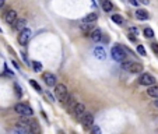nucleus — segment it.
Returning <instances> with one entry per match:
<instances>
[{
    "label": "nucleus",
    "mask_w": 158,
    "mask_h": 134,
    "mask_svg": "<svg viewBox=\"0 0 158 134\" xmlns=\"http://www.w3.org/2000/svg\"><path fill=\"white\" fill-rule=\"evenodd\" d=\"M101 6H102V10L106 13H111L113 10V4L111 3V0H101Z\"/></svg>",
    "instance_id": "obj_12"
},
{
    "label": "nucleus",
    "mask_w": 158,
    "mask_h": 134,
    "mask_svg": "<svg viewBox=\"0 0 158 134\" xmlns=\"http://www.w3.org/2000/svg\"><path fill=\"white\" fill-rule=\"evenodd\" d=\"M139 84H140V85H144V87H151L155 84V78H154L151 74H148V73H143V74L139 77Z\"/></svg>",
    "instance_id": "obj_5"
},
{
    "label": "nucleus",
    "mask_w": 158,
    "mask_h": 134,
    "mask_svg": "<svg viewBox=\"0 0 158 134\" xmlns=\"http://www.w3.org/2000/svg\"><path fill=\"white\" fill-rule=\"evenodd\" d=\"M14 131H16L17 134H30V131L27 129H24V127H21V126H17L16 129H14Z\"/></svg>",
    "instance_id": "obj_24"
},
{
    "label": "nucleus",
    "mask_w": 158,
    "mask_h": 134,
    "mask_svg": "<svg viewBox=\"0 0 158 134\" xmlns=\"http://www.w3.org/2000/svg\"><path fill=\"white\" fill-rule=\"evenodd\" d=\"M144 37L146 38H153L154 37V31L151 29V28H146V29H144Z\"/></svg>",
    "instance_id": "obj_25"
},
{
    "label": "nucleus",
    "mask_w": 158,
    "mask_h": 134,
    "mask_svg": "<svg viewBox=\"0 0 158 134\" xmlns=\"http://www.w3.org/2000/svg\"><path fill=\"white\" fill-rule=\"evenodd\" d=\"M14 110H16L18 115H21L22 118H31L32 115H34V110H32V107L30 105H27V103H17L16 106H14Z\"/></svg>",
    "instance_id": "obj_2"
},
{
    "label": "nucleus",
    "mask_w": 158,
    "mask_h": 134,
    "mask_svg": "<svg viewBox=\"0 0 158 134\" xmlns=\"http://www.w3.org/2000/svg\"><path fill=\"white\" fill-rule=\"evenodd\" d=\"M132 64H133V62H130V60H123V62H122V64H120V67L123 70H130Z\"/></svg>",
    "instance_id": "obj_23"
},
{
    "label": "nucleus",
    "mask_w": 158,
    "mask_h": 134,
    "mask_svg": "<svg viewBox=\"0 0 158 134\" xmlns=\"http://www.w3.org/2000/svg\"><path fill=\"white\" fill-rule=\"evenodd\" d=\"M154 105H155V106L158 107V99H157V101H154Z\"/></svg>",
    "instance_id": "obj_35"
},
{
    "label": "nucleus",
    "mask_w": 158,
    "mask_h": 134,
    "mask_svg": "<svg viewBox=\"0 0 158 134\" xmlns=\"http://www.w3.org/2000/svg\"><path fill=\"white\" fill-rule=\"evenodd\" d=\"M45 98H48V99H49V102H55V98L52 97V95H51V94H49V92H45Z\"/></svg>",
    "instance_id": "obj_30"
},
{
    "label": "nucleus",
    "mask_w": 158,
    "mask_h": 134,
    "mask_svg": "<svg viewBox=\"0 0 158 134\" xmlns=\"http://www.w3.org/2000/svg\"><path fill=\"white\" fill-rule=\"evenodd\" d=\"M90 134H101V129L98 126H92L91 127V133Z\"/></svg>",
    "instance_id": "obj_26"
},
{
    "label": "nucleus",
    "mask_w": 158,
    "mask_h": 134,
    "mask_svg": "<svg viewBox=\"0 0 158 134\" xmlns=\"http://www.w3.org/2000/svg\"><path fill=\"white\" fill-rule=\"evenodd\" d=\"M148 13L146 10H143V9H139V10H136V18L137 20H147L148 18Z\"/></svg>",
    "instance_id": "obj_16"
},
{
    "label": "nucleus",
    "mask_w": 158,
    "mask_h": 134,
    "mask_svg": "<svg viewBox=\"0 0 158 134\" xmlns=\"http://www.w3.org/2000/svg\"><path fill=\"white\" fill-rule=\"evenodd\" d=\"M91 39H92L94 42H100L101 39H102V31L98 29V28H95L94 31L91 32Z\"/></svg>",
    "instance_id": "obj_13"
},
{
    "label": "nucleus",
    "mask_w": 158,
    "mask_h": 134,
    "mask_svg": "<svg viewBox=\"0 0 158 134\" xmlns=\"http://www.w3.org/2000/svg\"><path fill=\"white\" fill-rule=\"evenodd\" d=\"M129 71H130V73H141L143 64H140V63H134V62H133V64H132V67H130Z\"/></svg>",
    "instance_id": "obj_17"
},
{
    "label": "nucleus",
    "mask_w": 158,
    "mask_h": 134,
    "mask_svg": "<svg viewBox=\"0 0 158 134\" xmlns=\"http://www.w3.org/2000/svg\"><path fill=\"white\" fill-rule=\"evenodd\" d=\"M55 95L58 98L59 102H64L69 99V91H67V87L64 85V84H58V85H55Z\"/></svg>",
    "instance_id": "obj_1"
},
{
    "label": "nucleus",
    "mask_w": 158,
    "mask_h": 134,
    "mask_svg": "<svg viewBox=\"0 0 158 134\" xmlns=\"http://www.w3.org/2000/svg\"><path fill=\"white\" fill-rule=\"evenodd\" d=\"M112 21L116 22L118 25H122V24L125 22V20H123V17L119 16V14H113V16H112Z\"/></svg>",
    "instance_id": "obj_20"
},
{
    "label": "nucleus",
    "mask_w": 158,
    "mask_h": 134,
    "mask_svg": "<svg viewBox=\"0 0 158 134\" xmlns=\"http://www.w3.org/2000/svg\"><path fill=\"white\" fill-rule=\"evenodd\" d=\"M111 54H112V59L116 60V62H123L125 57H126V53H125V50L122 46H113L111 50Z\"/></svg>",
    "instance_id": "obj_3"
},
{
    "label": "nucleus",
    "mask_w": 158,
    "mask_h": 134,
    "mask_svg": "<svg viewBox=\"0 0 158 134\" xmlns=\"http://www.w3.org/2000/svg\"><path fill=\"white\" fill-rule=\"evenodd\" d=\"M94 56L97 57L98 60H104L106 57V52L105 49L102 48V46H97V48L94 49Z\"/></svg>",
    "instance_id": "obj_10"
},
{
    "label": "nucleus",
    "mask_w": 158,
    "mask_h": 134,
    "mask_svg": "<svg viewBox=\"0 0 158 134\" xmlns=\"http://www.w3.org/2000/svg\"><path fill=\"white\" fill-rule=\"evenodd\" d=\"M97 18H98V16H97L95 13H91V14H88V16L85 17L83 22H90V24H94V22L97 21Z\"/></svg>",
    "instance_id": "obj_19"
},
{
    "label": "nucleus",
    "mask_w": 158,
    "mask_h": 134,
    "mask_svg": "<svg viewBox=\"0 0 158 134\" xmlns=\"http://www.w3.org/2000/svg\"><path fill=\"white\" fill-rule=\"evenodd\" d=\"M137 52L141 54V56H146V49H144L143 45H139V46H137Z\"/></svg>",
    "instance_id": "obj_27"
},
{
    "label": "nucleus",
    "mask_w": 158,
    "mask_h": 134,
    "mask_svg": "<svg viewBox=\"0 0 158 134\" xmlns=\"http://www.w3.org/2000/svg\"><path fill=\"white\" fill-rule=\"evenodd\" d=\"M151 49H153V52L154 53H157L158 54V43H151Z\"/></svg>",
    "instance_id": "obj_29"
},
{
    "label": "nucleus",
    "mask_w": 158,
    "mask_h": 134,
    "mask_svg": "<svg viewBox=\"0 0 158 134\" xmlns=\"http://www.w3.org/2000/svg\"><path fill=\"white\" fill-rule=\"evenodd\" d=\"M130 3H132L133 6H139V0H130Z\"/></svg>",
    "instance_id": "obj_32"
},
{
    "label": "nucleus",
    "mask_w": 158,
    "mask_h": 134,
    "mask_svg": "<svg viewBox=\"0 0 158 134\" xmlns=\"http://www.w3.org/2000/svg\"><path fill=\"white\" fill-rule=\"evenodd\" d=\"M71 112H73L74 118L77 119V120H80V119L85 115V112H87V110H85V105L84 103H81V102H76V105L73 106Z\"/></svg>",
    "instance_id": "obj_4"
},
{
    "label": "nucleus",
    "mask_w": 158,
    "mask_h": 134,
    "mask_svg": "<svg viewBox=\"0 0 158 134\" xmlns=\"http://www.w3.org/2000/svg\"><path fill=\"white\" fill-rule=\"evenodd\" d=\"M30 84H31V87H32V88H34V90H35L37 92H42V88H41V85H39V84H38L35 80H30Z\"/></svg>",
    "instance_id": "obj_22"
},
{
    "label": "nucleus",
    "mask_w": 158,
    "mask_h": 134,
    "mask_svg": "<svg viewBox=\"0 0 158 134\" xmlns=\"http://www.w3.org/2000/svg\"><path fill=\"white\" fill-rule=\"evenodd\" d=\"M14 87H16L17 97H18V98H21V88H20V85H18V84H14Z\"/></svg>",
    "instance_id": "obj_28"
},
{
    "label": "nucleus",
    "mask_w": 158,
    "mask_h": 134,
    "mask_svg": "<svg viewBox=\"0 0 158 134\" xmlns=\"http://www.w3.org/2000/svg\"><path fill=\"white\" fill-rule=\"evenodd\" d=\"M147 94L151 98H155V99H158V85L148 87V88H147Z\"/></svg>",
    "instance_id": "obj_15"
},
{
    "label": "nucleus",
    "mask_w": 158,
    "mask_h": 134,
    "mask_svg": "<svg viewBox=\"0 0 158 134\" xmlns=\"http://www.w3.org/2000/svg\"><path fill=\"white\" fill-rule=\"evenodd\" d=\"M139 3H143V4H148V3H150V0H140Z\"/></svg>",
    "instance_id": "obj_33"
},
{
    "label": "nucleus",
    "mask_w": 158,
    "mask_h": 134,
    "mask_svg": "<svg viewBox=\"0 0 158 134\" xmlns=\"http://www.w3.org/2000/svg\"><path fill=\"white\" fill-rule=\"evenodd\" d=\"M80 122H81V124H83V127H84L85 130H88L94 126V116H92L90 112H85L84 116L80 119Z\"/></svg>",
    "instance_id": "obj_6"
},
{
    "label": "nucleus",
    "mask_w": 158,
    "mask_h": 134,
    "mask_svg": "<svg viewBox=\"0 0 158 134\" xmlns=\"http://www.w3.org/2000/svg\"><path fill=\"white\" fill-rule=\"evenodd\" d=\"M32 32L31 29H28V28H25V29H22V31H20V34H18V43L20 45H25L28 41H30V38H31Z\"/></svg>",
    "instance_id": "obj_7"
},
{
    "label": "nucleus",
    "mask_w": 158,
    "mask_h": 134,
    "mask_svg": "<svg viewBox=\"0 0 158 134\" xmlns=\"http://www.w3.org/2000/svg\"><path fill=\"white\" fill-rule=\"evenodd\" d=\"M30 133L31 134H41L42 133V130L39 127V124H38L37 120H31V124H30Z\"/></svg>",
    "instance_id": "obj_11"
},
{
    "label": "nucleus",
    "mask_w": 158,
    "mask_h": 134,
    "mask_svg": "<svg viewBox=\"0 0 158 134\" xmlns=\"http://www.w3.org/2000/svg\"><path fill=\"white\" fill-rule=\"evenodd\" d=\"M25 25H27V20L24 18H17V21L14 22V28H16L17 31H22V29H25Z\"/></svg>",
    "instance_id": "obj_14"
},
{
    "label": "nucleus",
    "mask_w": 158,
    "mask_h": 134,
    "mask_svg": "<svg viewBox=\"0 0 158 134\" xmlns=\"http://www.w3.org/2000/svg\"><path fill=\"white\" fill-rule=\"evenodd\" d=\"M4 20L7 24H14L17 21V11L16 10H7L4 14Z\"/></svg>",
    "instance_id": "obj_9"
},
{
    "label": "nucleus",
    "mask_w": 158,
    "mask_h": 134,
    "mask_svg": "<svg viewBox=\"0 0 158 134\" xmlns=\"http://www.w3.org/2000/svg\"><path fill=\"white\" fill-rule=\"evenodd\" d=\"M3 6H4V0H0V9H1Z\"/></svg>",
    "instance_id": "obj_34"
},
{
    "label": "nucleus",
    "mask_w": 158,
    "mask_h": 134,
    "mask_svg": "<svg viewBox=\"0 0 158 134\" xmlns=\"http://www.w3.org/2000/svg\"><path fill=\"white\" fill-rule=\"evenodd\" d=\"M0 31H1V28H0Z\"/></svg>",
    "instance_id": "obj_36"
},
{
    "label": "nucleus",
    "mask_w": 158,
    "mask_h": 134,
    "mask_svg": "<svg viewBox=\"0 0 158 134\" xmlns=\"http://www.w3.org/2000/svg\"><path fill=\"white\" fill-rule=\"evenodd\" d=\"M129 31H130L133 35H137V34H139V31H137V28H136V27H130V29H129Z\"/></svg>",
    "instance_id": "obj_31"
},
{
    "label": "nucleus",
    "mask_w": 158,
    "mask_h": 134,
    "mask_svg": "<svg viewBox=\"0 0 158 134\" xmlns=\"http://www.w3.org/2000/svg\"><path fill=\"white\" fill-rule=\"evenodd\" d=\"M42 78H43V81H45V84H46V85H49V87H55V85H56V82H58L56 75L52 74V73H48V71H46V73H43Z\"/></svg>",
    "instance_id": "obj_8"
},
{
    "label": "nucleus",
    "mask_w": 158,
    "mask_h": 134,
    "mask_svg": "<svg viewBox=\"0 0 158 134\" xmlns=\"http://www.w3.org/2000/svg\"><path fill=\"white\" fill-rule=\"evenodd\" d=\"M92 27H94V24H90V22H81L80 24L81 31H84V32H91V28Z\"/></svg>",
    "instance_id": "obj_18"
},
{
    "label": "nucleus",
    "mask_w": 158,
    "mask_h": 134,
    "mask_svg": "<svg viewBox=\"0 0 158 134\" xmlns=\"http://www.w3.org/2000/svg\"><path fill=\"white\" fill-rule=\"evenodd\" d=\"M31 66H32V70H34L35 73H39V71H42V64H41L39 62H32Z\"/></svg>",
    "instance_id": "obj_21"
}]
</instances>
